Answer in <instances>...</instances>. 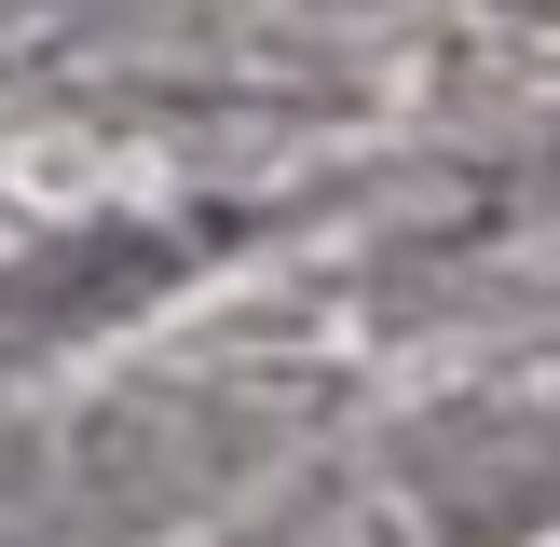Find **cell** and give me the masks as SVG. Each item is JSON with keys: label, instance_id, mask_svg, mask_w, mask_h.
<instances>
[{"label": "cell", "instance_id": "1", "mask_svg": "<svg viewBox=\"0 0 560 547\" xmlns=\"http://www.w3.org/2000/svg\"><path fill=\"white\" fill-rule=\"evenodd\" d=\"M560 534V397H479L397 424L301 507L288 547H534Z\"/></svg>", "mask_w": 560, "mask_h": 547}]
</instances>
